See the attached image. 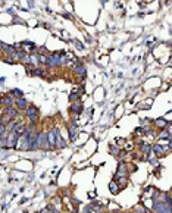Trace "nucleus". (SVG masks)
I'll use <instances>...</instances> for the list:
<instances>
[{
    "label": "nucleus",
    "instance_id": "obj_14",
    "mask_svg": "<svg viewBox=\"0 0 172 213\" xmlns=\"http://www.w3.org/2000/svg\"><path fill=\"white\" fill-rule=\"evenodd\" d=\"M52 206H53V207L56 206V210H59V209H61V206H62L61 198H59V197H55V198H53V204H52Z\"/></svg>",
    "mask_w": 172,
    "mask_h": 213
},
{
    "label": "nucleus",
    "instance_id": "obj_20",
    "mask_svg": "<svg viewBox=\"0 0 172 213\" xmlns=\"http://www.w3.org/2000/svg\"><path fill=\"white\" fill-rule=\"evenodd\" d=\"M71 203H72L74 206H78V204H79V202H78L77 198H71Z\"/></svg>",
    "mask_w": 172,
    "mask_h": 213
},
{
    "label": "nucleus",
    "instance_id": "obj_15",
    "mask_svg": "<svg viewBox=\"0 0 172 213\" xmlns=\"http://www.w3.org/2000/svg\"><path fill=\"white\" fill-rule=\"evenodd\" d=\"M78 95H79V94L77 93V90H74L72 93H71V95H69V100L72 101V103H74V101H77L78 100Z\"/></svg>",
    "mask_w": 172,
    "mask_h": 213
},
{
    "label": "nucleus",
    "instance_id": "obj_9",
    "mask_svg": "<svg viewBox=\"0 0 172 213\" xmlns=\"http://www.w3.org/2000/svg\"><path fill=\"white\" fill-rule=\"evenodd\" d=\"M109 190H111V193L112 194H116V193H119V185L116 184V181H111L109 182Z\"/></svg>",
    "mask_w": 172,
    "mask_h": 213
},
{
    "label": "nucleus",
    "instance_id": "obj_4",
    "mask_svg": "<svg viewBox=\"0 0 172 213\" xmlns=\"http://www.w3.org/2000/svg\"><path fill=\"white\" fill-rule=\"evenodd\" d=\"M47 143H49V147L52 150L56 149V129H52L47 132Z\"/></svg>",
    "mask_w": 172,
    "mask_h": 213
},
{
    "label": "nucleus",
    "instance_id": "obj_18",
    "mask_svg": "<svg viewBox=\"0 0 172 213\" xmlns=\"http://www.w3.org/2000/svg\"><path fill=\"white\" fill-rule=\"evenodd\" d=\"M116 141H118V143L115 144V146H119V147H121V146H124V144H125V140H124V138H116Z\"/></svg>",
    "mask_w": 172,
    "mask_h": 213
},
{
    "label": "nucleus",
    "instance_id": "obj_7",
    "mask_svg": "<svg viewBox=\"0 0 172 213\" xmlns=\"http://www.w3.org/2000/svg\"><path fill=\"white\" fill-rule=\"evenodd\" d=\"M140 152L143 153V154H149V153L152 152L150 143H140Z\"/></svg>",
    "mask_w": 172,
    "mask_h": 213
},
{
    "label": "nucleus",
    "instance_id": "obj_11",
    "mask_svg": "<svg viewBox=\"0 0 172 213\" xmlns=\"http://www.w3.org/2000/svg\"><path fill=\"white\" fill-rule=\"evenodd\" d=\"M0 46H2V47H3V50L6 51V53H9V55H15V49H13V47H12V46H7V44H3V43H0Z\"/></svg>",
    "mask_w": 172,
    "mask_h": 213
},
{
    "label": "nucleus",
    "instance_id": "obj_19",
    "mask_svg": "<svg viewBox=\"0 0 172 213\" xmlns=\"http://www.w3.org/2000/svg\"><path fill=\"white\" fill-rule=\"evenodd\" d=\"M40 59V62H41V63H44L46 65V62H47V56H43V55H40V56H37Z\"/></svg>",
    "mask_w": 172,
    "mask_h": 213
},
{
    "label": "nucleus",
    "instance_id": "obj_3",
    "mask_svg": "<svg viewBox=\"0 0 172 213\" xmlns=\"http://www.w3.org/2000/svg\"><path fill=\"white\" fill-rule=\"evenodd\" d=\"M25 115H27V118L29 119V122L33 123V125H35L37 119H38V109L34 106H28L27 109H25Z\"/></svg>",
    "mask_w": 172,
    "mask_h": 213
},
{
    "label": "nucleus",
    "instance_id": "obj_12",
    "mask_svg": "<svg viewBox=\"0 0 172 213\" xmlns=\"http://www.w3.org/2000/svg\"><path fill=\"white\" fill-rule=\"evenodd\" d=\"M109 150H111V153L115 157H118V154H119V152H121V150H119V147H118V146H113V144L109 147Z\"/></svg>",
    "mask_w": 172,
    "mask_h": 213
},
{
    "label": "nucleus",
    "instance_id": "obj_22",
    "mask_svg": "<svg viewBox=\"0 0 172 213\" xmlns=\"http://www.w3.org/2000/svg\"><path fill=\"white\" fill-rule=\"evenodd\" d=\"M3 81H5V78H0V84H2V82H3Z\"/></svg>",
    "mask_w": 172,
    "mask_h": 213
},
{
    "label": "nucleus",
    "instance_id": "obj_13",
    "mask_svg": "<svg viewBox=\"0 0 172 213\" xmlns=\"http://www.w3.org/2000/svg\"><path fill=\"white\" fill-rule=\"evenodd\" d=\"M155 123H156V126H159V128H162V129H163L168 125L166 121H163V119H156Z\"/></svg>",
    "mask_w": 172,
    "mask_h": 213
},
{
    "label": "nucleus",
    "instance_id": "obj_6",
    "mask_svg": "<svg viewBox=\"0 0 172 213\" xmlns=\"http://www.w3.org/2000/svg\"><path fill=\"white\" fill-rule=\"evenodd\" d=\"M15 106H16V109H22V110H25L28 107V101L24 99V97H21V99H18L16 101H15Z\"/></svg>",
    "mask_w": 172,
    "mask_h": 213
},
{
    "label": "nucleus",
    "instance_id": "obj_2",
    "mask_svg": "<svg viewBox=\"0 0 172 213\" xmlns=\"http://www.w3.org/2000/svg\"><path fill=\"white\" fill-rule=\"evenodd\" d=\"M153 209H155V213H171V203H165L163 200L155 202Z\"/></svg>",
    "mask_w": 172,
    "mask_h": 213
},
{
    "label": "nucleus",
    "instance_id": "obj_21",
    "mask_svg": "<svg viewBox=\"0 0 172 213\" xmlns=\"http://www.w3.org/2000/svg\"><path fill=\"white\" fill-rule=\"evenodd\" d=\"M133 147H134V144H133V143H129L128 146H127V144H125V150H131Z\"/></svg>",
    "mask_w": 172,
    "mask_h": 213
},
{
    "label": "nucleus",
    "instance_id": "obj_16",
    "mask_svg": "<svg viewBox=\"0 0 172 213\" xmlns=\"http://www.w3.org/2000/svg\"><path fill=\"white\" fill-rule=\"evenodd\" d=\"M135 210H137L138 213H146V212H147V210H146V207H144V206H141V204H137V206H135Z\"/></svg>",
    "mask_w": 172,
    "mask_h": 213
},
{
    "label": "nucleus",
    "instance_id": "obj_1",
    "mask_svg": "<svg viewBox=\"0 0 172 213\" xmlns=\"http://www.w3.org/2000/svg\"><path fill=\"white\" fill-rule=\"evenodd\" d=\"M35 146L37 149H43V150H49V143H47V132L40 131L35 135Z\"/></svg>",
    "mask_w": 172,
    "mask_h": 213
},
{
    "label": "nucleus",
    "instance_id": "obj_5",
    "mask_svg": "<svg viewBox=\"0 0 172 213\" xmlns=\"http://www.w3.org/2000/svg\"><path fill=\"white\" fill-rule=\"evenodd\" d=\"M69 110L72 113H81L83 112V103L79 100H77V101H74L72 104H71V107H69Z\"/></svg>",
    "mask_w": 172,
    "mask_h": 213
},
{
    "label": "nucleus",
    "instance_id": "obj_17",
    "mask_svg": "<svg viewBox=\"0 0 172 213\" xmlns=\"http://www.w3.org/2000/svg\"><path fill=\"white\" fill-rule=\"evenodd\" d=\"M33 75H41V77H44L46 73H43V69H33Z\"/></svg>",
    "mask_w": 172,
    "mask_h": 213
},
{
    "label": "nucleus",
    "instance_id": "obj_10",
    "mask_svg": "<svg viewBox=\"0 0 172 213\" xmlns=\"http://www.w3.org/2000/svg\"><path fill=\"white\" fill-rule=\"evenodd\" d=\"M77 132H78V126L77 123H72L71 126H69V134H71V140H75V137H77Z\"/></svg>",
    "mask_w": 172,
    "mask_h": 213
},
{
    "label": "nucleus",
    "instance_id": "obj_8",
    "mask_svg": "<svg viewBox=\"0 0 172 213\" xmlns=\"http://www.w3.org/2000/svg\"><path fill=\"white\" fill-rule=\"evenodd\" d=\"M152 150L157 154V156H162L163 153H165V149H163V144H155V146H152Z\"/></svg>",
    "mask_w": 172,
    "mask_h": 213
},
{
    "label": "nucleus",
    "instance_id": "obj_23",
    "mask_svg": "<svg viewBox=\"0 0 172 213\" xmlns=\"http://www.w3.org/2000/svg\"><path fill=\"white\" fill-rule=\"evenodd\" d=\"M71 213H75V212H71Z\"/></svg>",
    "mask_w": 172,
    "mask_h": 213
}]
</instances>
